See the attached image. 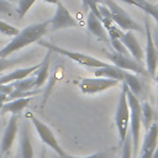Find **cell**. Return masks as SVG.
<instances>
[{
	"label": "cell",
	"instance_id": "cell-35",
	"mask_svg": "<svg viewBox=\"0 0 158 158\" xmlns=\"http://www.w3.org/2000/svg\"><path fill=\"white\" fill-rule=\"evenodd\" d=\"M1 158H9V156H7V154H5V156H2Z\"/></svg>",
	"mask_w": 158,
	"mask_h": 158
},
{
	"label": "cell",
	"instance_id": "cell-13",
	"mask_svg": "<svg viewBox=\"0 0 158 158\" xmlns=\"http://www.w3.org/2000/svg\"><path fill=\"white\" fill-rule=\"evenodd\" d=\"M86 27L89 30V32L91 35H94L98 40L104 41V42H110V37L109 33L106 31V28L104 27L102 22L100 21V19L91 11H88V16H86Z\"/></svg>",
	"mask_w": 158,
	"mask_h": 158
},
{
	"label": "cell",
	"instance_id": "cell-38",
	"mask_svg": "<svg viewBox=\"0 0 158 158\" xmlns=\"http://www.w3.org/2000/svg\"><path fill=\"white\" fill-rule=\"evenodd\" d=\"M149 1H151V0H149Z\"/></svg>",
	"mask_w": 158,
	"mask_h": 158
},
{
	"label": "cell",
	"instance_id": "cell-19",
	"mask_svg": "<svg viewBox=\"0 0 158 158\" xmlns=\"http://www.w3.org/2000/svg\"><path fill=\"white\" fill-rule=\"evenodd\" d=\"M49 56H51V51L47 49V54L44 57V59L42 60V63L38 64V68L33 72V75L36 78V88L42 86L46 80L48 79L49 75Z\"/></svg>",
	"mask_w": 158,
	"mask_h": 158
},
{
	"label": "cell",
	"instance_id": "cell-18",
	"mask_svg": "<svg viewBox=\"0 0 158 158\" xmlns=\"http://www.w3.org/2000/svg\"><path fill=\"white\" fill-rule=\"evenodd\" d=\"M125 72L123 69L114 65V64H107L105 67L101 68H96V70L94 72L95 77H100V78H109V79H115L118 81H123L125 78Z\"/></svg>",
	"mask_w": 158,
	"mask_h": 158
},
{
	"label": "cell",
	"instance_id": "cell-7",
	"mask_svg": "<svg viewBox=\"0 0 158 158\" xmlns=\"http://www.w3.org/2000/svg\"><path fill=\"white\" fill-rule=\"evenodd\" d=\"M106 58L111 62V64H114L123 70H128V72H132L135 74H139L143 77L149 75L147 69L143 67V64L141 62L136 60L130 54H121V53H117L114 51V52H107Z\"/></svg>",
	"mask_w": 158,
	"mask_h": 158
},
{
	"label": "cell",
	"instance_id": "cell-6",
	"mask_svg": "<svg viewBox=\"0 0 158 158\" xmlns=\"http://www.w3.org/2000/svg\"><path fill=\"white\" fill-rule=\"evenodd\" d=\"M104 4L107 6L112 21L122 30V31H138L142 32V26L126 11L123 10L117 2L114 0H104Z\"/></svg>",
	"mask_w": 158,
	"mask_h": 158
},
{
	"label": "cell",
	"instance_id": "cell-20",
	"mask_svg": "<svg viewBox=\"0 0 158 158\" xmlns=\"http://www.w3.org/2000/svg\"><path fill=\"white\" fill-rule=\"evenodd\" d=\"M122 1L143 10L148 16L153 17L158 25V5L157 4H153L149 0H122Z\"/></svg>",
	"mask_w": 158,
	"mask_h": 158
},
{
	"label": "cell",
	"instance_id": "cell-25",
	"mask_svg": "<svg viewBox=\"0 0 158 158\" xmlns=\"http://www.w3.org/2000/svg\"><path fill=\"white\" fill-rule=\"evenodd\" d=\"M22 62V58H10V59H7V58H0V74H2L5 70H7V69H11V68H14L15 65H17V64H20Z\"/></svg>",
	"mask_w": 158,
	"mask_h": 158
},
{
	"label": "cell",
	"instance_id": "cell-30",
	"mask_svg": "<svg viewBox=\"0 0 158 158\" xmlns=\"http://www.w3.org/2000/svg\"><path fill=\"white\" fill-rule=\"evenodd\" d=\"M99 4H104V0H83V6H84V9L88 10V11H89L90 7L96 6V5H99Z\"/></svg>",
	"mask_w": 158,
	"mask_h": 158
},
{
	"label": "cell",
	"instance_id": "cell-4",
	"mask_svg": "<svg viewBox=\"0 0 158 158\" xmlns=\"http://www.w3.org/2000/svg\"><path fill=\"white\" fill-rule=\"evenodd\" d=\"M115 123L117 127L120 142L122 143L128 135V126H130V106L127 101V85L125 83H122L121 93L118 96V102L116 106Z\"/></svg>",
	"mask_w": 158,
	"mask_h": 158
},
{
	"label": "cell",
	"instance_id": "cell-2",
	"mask_svg": "<svg viewBox=\"0 0 158 158\" xmlns=\"http://www.w3.org/2000/svg\"><path fill=\"white\" fill-rule=\"evenodd\" d=\"M127 101L130 106V135L132 137L133 157H138L139 152V139H141V127H142V109L139 99L128 90L127 88Z\"/></svg>",
	"mask_w": 158,
	"mask_h": 158
},
{
	"label": "cell",
	"instance_id": "cell-21",
	"mask_svg": "<svg viewBox=\"0 0 158 158\" xmlns=\"http://www.w3.org/2000/svg\"><path fill=\"white\" fill-rule=\"evenodd\" d=\"M122 83H125L127 85L128 90L131 93H133L137 98L141 95V93H142V83H141L139 78L137 77V74L126 70L125 72V78H123V81Z\"/></svg>",
	"mask_w": 158,
	"mask_h": 158
},
{
	"label": "cell",
	"instance_id": "cell-36",
	"mask_svg": "<svg viewBox=\"0 0 158 158\" xmlns=\"http://www.w3.org/2000/svg\"><path fill=\"white\" fill-rule=\"evenodd\" d=\"M1 157H2V154H1V153H0V158H1Z\"/></svg>",
	"mask_w": 158,
	"mask_h": 158
},
{
	"label": "cell",
	"instance_id": "cell-16",
	"mask_svg": "<svg viewBox=\"0 0 158 158\" xmlns=\"http://www.w3.org/2000/svg\"><path fill=\"white\" fill-rule=\"evenodd\" d=\"M32 99H33V96L19 98V99L9 100V101H6V102L2 105L0 112H1V115H6V114H11V115L16 114V115H17V114H20L23 109H26V107L30 105V102L32 101Z\"/></svg>",
	"mask_w": 158,
	"mask_h": 158
},
{
	"label": "cell",
	"instance_id": "cell-3",
	"mask_svg": "<svg viewBox=\"0 0 158 158\" xmlns=\"http://www.w3.org/2000/svg\"><path fill=\"white\" fill-rule=\"evenodd\" d=\"M40 46L47 48L48 51L51 52H54V53H58L60 56H64V57H68L69 59L74 60L75 63L83 65V67H86V68H101V67H105L110 63H106L104 60H100L93 56H89V54H85V53H80V52H74V51H69L67 48H63V47H59L57 44H53L51 43L49 41H43V40H40L37 42Z\"/></svg>",
	"mask_w": 158,
	"mask_h": 158
},
{
	"label": "cell",
	"instance_id": "cell-28",
	"mask_svg": "<svg viewBox=\"0 0 158 158\" xmlns=\"http://www.w3.org/2000/svg\"><path fill=\"white\" fill-rule=\"evenodd\" d=\"M111 152H112V149H110V151H101V152H96V153H93V154H89V156H84V157L67 154L64 158H107Z\"/></svg>",
	"mask_w": 158,
	"mask_h": 158
},
{
	"label": "cell",
	"instance_id": "cell-37",
	"mask_svg": "<svg viewBox=\"0 0 158 158\" xmlns=\"http://www.w3.org/2000/svg\"><path fill=\"white\" fill-rule=\"evenodd\" d=\"M157 5H158V2H157Z\"/></svg>",
	"mask_w": 158,
	"mask_h": 158
},
{
	"label": "cell",
	"instance_id": "cell-32",
	"mask_svg": "<svg viewBox=\"0 0 158 158\" xmlns=\"http://www.w3.org/2000/svg\"><path fill=\"white\" fill-rule=\"evenodd\" d=\"M154 78H156V84H157V90H158V65H157V73H156Z\"/></svg>",
	"mask_w": 158,
	"mask_h": 158
},
{
	"label": "cell",
	"instance_id": "cell-24",
	"mask_svg": "<svg viewBox=\"0 0 158 158\" xmlns=\"http://www.w3.org/2000/svg\"><path fill=\"white\" fill-rule=\"evenodd\" d=\"M122 144V154L121 158H132L133 156V147H132V137L128 133L126 139L121 143Z\"/></svg>",
	"mask_w": 158,
	"mask_h": 158
},
{
	"label": "cell",
	"instance_id": "cell-9",
	"mask_svg": "<svg viewBox=\"0 0 158 158\" xmlns=\"http://www.w3.org/2000/svg\"><path fill=\"white\" fill-rule=\"evenodd\" d=\"M120 81L115 79H109V78H83L79 81V89L84 95H94L98 93H102L107 89H111L116 86Z\"/></svg>",
	"mask_w": 158,
	"mask_h": 158
},
{
	"label": "cell",
	"instance_id": "cell-22",
	"mask_svg": "<svg viewBox=\"0 0 158 158\" xmlns=\"http://www.w3.org/2000/svg\"><path fill=\"white\" fill-rule=\"evenodd\" d=\"M141 109H142V125L144 131H148L152 123L154 122V110L147 101H143L141 104Z\"/></svg>",
	"mask_w": 158,
	"mask_h": 158
},
{
	"label": "cell",
	"instance_id": "cell-15",
	"mask_svg": "<svg viewBox=\"0 0 158 158\" xmlns=\"http://www.w3.org/2000/svg\"><path fill=\"white\" fill-rule=\"evenodd\" d=\"M20 154L21 158H33L35 152H33V146L31 142V136L28 131V122L25 121L21 127V133H20Z\"/></svg>",
	"mask_w": 158,
	"mask_h": 158
},
{
	"label": "cell",
	"instance_id": "cell-14",
	"mask_svg": "<svg viewBox=\"0 0 158 158\" xmlns=\"http://www.w3.org/2000/svg\"><path fill=\"white\" fill-rule=\"evenodd\" d=\"M121 42L125 44V47L127 48V51L130 52V54L138 62L142 63L143 59V48L141 47L138 40L136 38L133 31H123L121 37H120Z\"/></svg>",
	"mask_w": 158,
	"mask_h": 158
},
{
	"label": "cell",
	"instance_id": "cell-27",
	"mask_svg": "<svg viewBox=\"0 0 158 158\" xmlns=\"http://www.w3.org/2000/svg\"><path fill=\"white\" fill-rule=\"evenodd\" d=\"M110 44H111V47L114 48L115 52L121 53V54H130V52L127 51V48L125 47V44L121 42L120 38H110Z\"/></svg>",
	"mask_w": 158,
	"mask_h": 158
},
{
	"label": "cell",
	"instance_id": "cell-11",
	"mask_svg": "<svg viewBox=\"0 0 158 158\" xmlns=\"http://www.w3.org/2000/svg\"><path fill=\"white\" fill-rule=\"evenodd\" d=\"M17 131H19V116L16 114H14V115H11V117L6 125V128L2 133V138L0 142V153L2 156L10 153L14 141L16 138Z\"/></svg>",
	"mask_w": 158,
	"mask_h": 158
},
{
	"label": "cell",
	"instance_id": "cell-12",
	"mask_svg": "<svg viewBox=\"0 0 158 158\" xmlns=\"http://www.w3.org/2000/svg\"><path fill=\"white\" fill-rule=\"evenodd\" d=\"M158 147V123L154 121L148 131H146L142 146L139 148V158H152Z\"/></svg>",
	"mask_w": 158,
	"mask_h": 158
},
{
	"label": "cell",
	"instance_id": "cell-17",
	"mask_svg": "<svg viewBox=\"0 0 158 158\" xmlns=\"http://www.w3.org/2000/svg\"><path fill=\"white\" fill-rule=\"evenodd\" d=\"M37 68H38V64H35V65H31V67H27V68L14 69L9 74L0 77V84H9V83H12V81H16V80L25 79V78L30 77L31 74H33V72Z\"/></svg>",
	"mask_w": 158,
	"mask_h": 158
},
{
	"label": "cell",
	"instance_id": "cell-34",
	"mask_svg": "<svg viewBox=\"0 0 158 158\" xmlns=\"http://www.w3.org/2000/svg\"><path fill=\"white\" fill-rule=\"evenodd\" d=\"M152 158H158V147H157V149H156V152H154V154H153Z\"/></svg>",
	"mask_w": 158,
	"mask_h": 158
},
{
	"label": "cell",
	"instance_id": "cell-5",
	"mask_svg": "<svg viewBox=\"0 0 158 158\" xmlns=\"http://www.w3.org/2000/svg\"><path fill=\"white\" fill-rule=\"evenodd\" d=\"M26 117L32 122V125H33V127H35V130H36L38 137L41 138V141H42L46 146H48L51 149H53L60 158H64V157L67 156V153H65V152L63 151V148L60 147L58 139L56 138V136H54L53 131L49 128V126L46 125L42 120H40V118H38L36 115H33L32 112H27V114H26Z\"/></svg>",
	"mask_w": 158,
	"mask_h": 158
},
{
	"label": "cell",
	"instance_id": "cell-8",
	"mask_svg": "<svg viewBox=\"0 0 158 158\" xmlns=\"http://www.w3.org/2000/svg\"><path fill=\"white\" fill-rule=\"evenodd\" d=\"M79 23L77 19L69 12L67 6L63 4L62 0L57 2V9L53 15V17L49 20V31H58V30H65L72 27H78Z\"/></svg>",
	"mask_w": 158,
	"mask_h": 158
},
{
	"label": "cell",
	"instance_id": "cell-26",
	"mask_svg": "<svg viewBox=\"0 0 158 158\" xmlns=\"http://www.w3.org/2000/svg\"><path fill=\"white\" fill-rule=\"evenodd\" d=\"M19 31L20 30L17 27H15V26H12V25L0 20V33H2L5 36H9V37H14L15 35L19 33Z\"/></svg>",
	"mask_w": 158,
	"mask_h": 158
},
{
	"label": "cell",
	"instance_id": "cell-31",
	"mask_svg": "<svg viewBox=\"0 0 158 158\" xmlns=\"http://www.w3.org/2000/svg\"><path fill=\"white\" fill-rule=\"evenodd\" d=\"M6 101H7V95H5V94H0V110H1L2 105H4Z\"/></svg>",
	"mask_w": 158,
	"mask_h": 158
},
{
	"label": "cell",
	"instance_id": "cell-23",
	"mask_svg": "<svg viewBox=\"0 0 158 158\" xmlns=\"http://www.w3.org/2000/svg\"><path fill=\"white\" fill-rule=\"evenodd\" d=\"M36 1H37V0H19L17 7H16L17 16H19L20 19H22V17L28 12V10L33 6V4H35Z\"/></svg>",
	"mask_w": 158,
	"mask_h": 158
},
{
	"label": "cell",
	"instance_id": "cell-33",
	"mask_svg": "<svg viewBox=\"0 0 158 158\" xmlns=\"http://www.w3.org/2000/svg\"><path fill=\"white\" fill-rule=\"evenodd\" d=\"M46 2H49V4H54V5H57V2L59 1V0H44Z\"/></svg>",
	"mask_w": 158,
	"mask_h": 158
},
{
	"label": "cell",
	"instance_id": "cell-29",
	"mask_svg": "<svg viewBox=\"0 0 158 158\" xmlns=\"http://www.w3.org/2000/svg\"><path fill=\"white\" fill-rule=\"evenodd\" d=\"M14 5L9 0H0V15H11Z\"/></svg>",
	"mask_w": 158,
	"mask_h": 158
},
{
	"label": "cell",
	"instance_id": "cell-10",
	"mask_svg": "<svg viewBox=\"0 0 158 158\" xmlns=\"http://www.w3.org/2000/svg\"><path fill=\"white\" fill-rule=\"evenodd\" d=\"M144 31H146V69L149 74V77H154L157 73V65H158V53L157 48L153 41V35L151 30V22L148 17L144 19Z\"/></svg>",
	"mask_w": 158,
	"mask_h": 158
},
{
	"label": "cell",
	"instance_id": "cell-1",
	"mask_svg": "<svg viewBox=\"0 0 158 158\" xmlns=\"http://www.w3.org/2000/svg\"><path fill=\"white\" fill-rule=\"evenodd\" d=\"M47 32H49V20L26 26L25 28L19 31V33L15 35L5 47L0 49V58H7L14 52H17L32 43L38 42Z\"/></svg>",
	"mask_w": 158,
	"mask_h": 158
}]
</instances>
